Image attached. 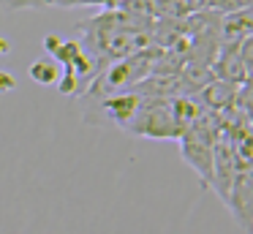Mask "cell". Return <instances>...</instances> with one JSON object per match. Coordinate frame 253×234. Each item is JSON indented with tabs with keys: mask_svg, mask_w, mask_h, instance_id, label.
<instances>
[{
	"mask_svg": "<svg viewBox=\"0 0 253 234\" xmlns=\"http://www.w3.org/2000/svg\"><path fill=\"white\" fill-rule=\"evenodd\" d=\"M226 207L231 210L237 226L253 234V169H237Z\"/></svg>",
	"mask_w": 253,
	"mask_h": 234,
	"instance_id": "2",
	"label": "cell"
},
{
	"mask_svg": "<svg viewBox=\"0 0 253 234\" xmlns=\"http://www.w3.org/2000/svg\"><path fill=\"white\" fill-rule=\"evenodd\" d=\"M237 106L248 114V120H251V125H253V87L248 85V82L240 87V93H237Z\"/></svg>",
	"mask_w": 253,
	"mask_h": 234,
	"instance_id": "7",
	"label": "cell"
},
{
	"mask_svg": "<svg viewBox=\"0 0 253 234\" xmlns=\"http://www.w3.org/2000/svg\"><path fill=\"white\" fill-rule=\"evenodd\" d=\"M28 74H30V79L39 82V85H57V82H60V68H57V63L52 57H41V60H36V63H30Z\"/></svg>",
	"mask_w": 253,
	"mask_h": 234,
	"instance_id": "6",
	"label": "cell"
},
{
	"mask_svg": "<svg viewBox=\"0 0 253 234\" xmlns=\"http://www.w3.org/2000/svg\"><path fill=\"white\" fill-rule=\"evenodd\" d=\"M6 87H14V79L6 74V71H0V90H6Z\"/></svg>",
	"mask_w": 253,
	"mask_h": 234,
	"instance_id": "11",
	"label": "cell"
},
{
	"mask_svg": "<svg viewBox=\"0 0 253 234\" xmlns=\"http://www.w3.org/2000/svg\"><path fill=\"white\" fill-rule=\"evenodd\" d=\"M155 54H158V47H147L136 54H128V57H120L109 65L106 71H101L90 87L84 90L82 98L93 101V98H106V95H117V93H128L144 82L153 71V63H155Z\"/></svg>",
	"mask_w": 253,
	"mask_h": 234,
	"instance_id": "1",
	"label": "cell"
},
{
	"mask_svg": "<svg viewBox=\"0 0 253 234\" xmlns=\"http://www.w3.org/2000/svg\"><path fill=\"white\" fill-rule=\"evenodd\" d=\"M234 174H237V158L229 147V139L220 131L218 141H215V150H212V180H210V188L215 190V196L223 204L229 201V190H231V183H234Z\"/></svg>",
	"mask_w": 253,
	"mask_h": 234,
	"instance_id": "3",
	"label": "cell"
},
{
	"mask_svg": "<svg viewBox=\"0 0 253 234\" xmlns=\"http://www.w3.org/2000/svg\"><path fill=\"white\" fill-rule=\"evenodd\" d=\"M240 54H242V63H245V71L253 74V36H248L240 44Z\"/></svg>",
	"mask_w": 253,
	"mask_h": 234,
	"instance_id": "10",
	"label": "cell"
},
{
	"mask_svg": "<svg viewBox=\"0 0 253 234\" xmlns=\"http://www.w3.org/2000/svg\"><path fill=\"white\" fill-rule=\"evenodd\" d=\"M248 85H251V87H253V74H248Z\"/></svg>",
	"mask_w": 253,
	"mask_h": 234,
	"instance_id": "12",
	"label": "cell"
},
{
	"mask_svg": "<svg viewBox=\"0 0 253 234\" xmlns=\"http://www.w3.org/2000/svg\"><path fill=\"white\" fill-rule=\"evenodd\" d=\"M117 0H49V5L55 8H71V5H106V8H115Z\"/></svg>",
	"mask_w": 253,
	"mask_h": 234,
	"instance_id": "8",
	"label": "cell"
},
{
	"mask_svg": "<svg viewBox=\"0 0 253 234\" xmlns=\"http://www.w3.org/2000/svg\"><path fill=\"white\" fill-rule=\"evenodd\" d=\"M3 5H6V11H22V8H46L49 5V0H3Z\"/></svg>",
	"mask_w": 253,
	"mask_h": 234,
	"instance_id": "9",
	"label": "cell"
},
{
	"mask_svg": "<svg viewBox=\"0 0 253 234\" xmlns=\"http://www.w3.org/2000/svg\"><path fill=\"white\" fill-rule=\"evenodd\" d=\"M212 74L215 79H223L229 85H237V87L245 85L248 71H245V63H242L240 49H218V57L212 63Z\"/></svg>",
	"mask_w": 253,
	"mask_h": 234,
	"instance_id": "4",
	"label": "cell"
},
{
	"mask_svg": "<svg viewBox=\"0 0 253 234\" xmlns=\"http://www.w3.org/2000/svg\"><path fill=\"white\" fill-rule=\"evenodd\" d=\"M237 93H240L237 85H229V82H223V79H212L199 95H193V98H196L204 109L226 112V109H231L237 103Z\"/></svg>",
	"mask_w": 253,
	"mask_h": 234,
	"instance_id": "5",
	"label": "cell"
}]
</instances>
